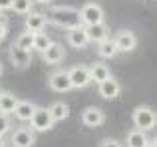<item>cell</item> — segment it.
I'll return each instance as SVG.
<instances>
[{
	"instance_id": "cell-1",
	"label": "cell",
	"mask_w": 157,
	"mask_h": 147,
	"mask_svg": "<svg viewBox=\"0 0 157 147\" xmlns=\"http://www.w3.org/2000/svg\"><path fill=\"white\" fill-rule=\"evenodd\" d=\"M46 18L56 28H64V30H72V28L82 26L80 12L74 6H52L50 12L46 14Z\"/></svg>"
},
{
	"instance_id": "cell-2",
	"label": "cell",
	"mask_w": 157,
	"mask_h": 147,
	"mask_svg": "<svg viewBox=\"0 0 157 147\" xmlns=\"http://www.w3.org/2000/svg\"><path fill=\"white\" fill-rule=\"evenodd\" d=\"M131 119H133L135 129H141L145 133L155 127V111L149 105H137L131 113Z\"/></svg>"
},
{
	"instance_id": "cell-3",
	"label": "cell",
	"mask_w": 157,
	"mask_h": 147,
	"mask_svg": "<svg viewBox=\"0 0 157 147\" xmlns=\"http://www.w3.org/2000/svg\"><path fill=\"white\" fill-rule=\"evenodd\" d=\"M80 22L82 26H92V24H101L105 20L104 8L98 2H86L84 6L80 8Z\"/></svg>"
},
{
	"instance_id": "cell-4",
	"label": "cell",
	"mask_w": 157,
	"mask_h": 147,
	"mask_svg": "<svg viewBox=\"0 0 157 147\" xmlns=\"http://www.w3.org/2000/svg\"><path fill=\"white\" fill-rule=\"evenodd\" d=\"M28 123H30L28 127L34 133H44V131H50L54 127V121H52L50 113H48V107H36L34 115H32V119Z\"/></svg>"
},
{
	"instance_id": "cell-5",
	"label": "cell",
	"mask_w": 157,
	"mask_h": 147,
	"mask_svg": "<svg viewBox=\"0 0 157 147\" xmlns=\"http://www.w3.org/2000/svg\"><path fill=\"white\" fill-rule=\"evenodd\" d=\"M111 40H113L117 52H121V54H129V52H133L135 46H137V38H135V34L131 30H127V28L119 30L117 34H115V38H111Z\"/></svg>"
},
{
	"instance_id": "cell-6",
	"label": "cell",
	"mask_w": 157,
	"mask_h": 147,
	"mask_svg": "<svg viewBox=\"0 0 157 147\" xmlns=\"http://www.w3.org/2000/svg\"><path fill=\"white\" fill-rule=\"evenodd\" d=\"M10 143H12V147H34L36 133L30 127H26V125H20V127H16L12 131Z\"/></svg>"
},
{
	"instance_id": "cell-7",
	"label": "cell",
	"mask_w": 157,
	"mask_h": 147,
	"mask_svg": "<svg viewBox=\"0 0 157 147\" xmlns=\"http://www.w3.org/2000/svg\"><path fill=\"white\" fill-rule=\"evenodd\" d=\"M68 76H70V81H72V89H84L90 85V72H88V66H82V64H78V66H72L68 70Z\"/></svg>"
},
{
	"instance_id": "cell-8",
	"label": "cell",
	"mask_w": 157,
	"mask_h": 147,
	"mask_svg": "<svg viewBox=\"0 0 157 147\" xmlns=\"http://www.w3.org/2000/svg\"><path fill=\"white\" fill-rule=\"evenodd\" d=\"M8 58H10L12 66H14L16 70H26V68L32 64V52L20 50L18 46L10 44V48H8Z\"/></svg>"
},
{
	"instance_id": "cell-9",
	"label": "cell",
	"mask_w": 157,
	"mask_h": 147,
	"mask_svg": "<svg viewBox=\"0 0 157 147\" xmlns=\"http://www.w3.org/2000/svg\"><path fill=\"white\" fill-rule=\"evenodd\" d=\"M48 85L50 89L58 93H66L72 89V81H70V76H68V70H58V72H52L50 77H48Z\"/></svg>"
},
{
	"instance_id": "cell-10",
	"label": "cell",
	"mask_w": 157,
	"mask_h": 147,
	"mask_svg": "<svg viewBox=\"0 0 157 147\" xmlns=\"http://www.w3.org/2000/svg\"><path fill=\"white\" fill-rule=\"evenodd\" d=\"M104 121H105V113L98 105H90L82 111V123L86 127H100V125H104Z\"/></svg>"
},
{
	"instance_id": "cell-11",
	"label": "cell",
	"mask_w": 157,
	"mask_h": 147,
	"mask_svg": "<svg viewBox=\"0 0 157 147\" xmlns=\"http://www.w3.org/2000/svg\"><path fill=\"white\" fill-rule=\"evenodd\" d=\"M64 58H66V50H64V46H62L60 42H52L50 46L42 52V60L46 64H50V66H58V64H62Z\"/></svg>"
},
{
	"instance_id": "cell-12",
	"label": "cell",
	"mask_w": 157,
	"mask_h": 147,
	"mask_svg": "<svg viewBox=\"0 0 157 147\" xmlns=\"http://www.w3.org/2000/svg\"><path fill=\"white\" fill-rule=\"evenodd\" d=\"M98 93H100L104 100H107V101L117 100L119 93H121V85H119V81L115 80V77H107L105 81L98 84Z\"/></svg>"
},
{
	"instance_id": "cell-13",
	"label": "cell",
	"mask_w": 157,
	"mask_h": 147,
	"mask_svg": "<svg viewBox=\"0 0 157 147\" xmlns=\"http://www.w3.org/2000/svg\"><path fill=\"white\" fill-rule=\"evenodd\" d=\"M86 30V38H88V42H101V40L109 38V28H107L105 22L101 24H92V26H84Z\"/></svg>"
},
{
	"instance_id": "cell-14",
	"label": "cell",
	"mask_w": 157,
	"mask_h": 147,
	"mask_svg": "<svg viewBox=\"0 0 157 147\" xmlns=\"http://www.w3.org/2000/svg\"><path fill=\"white\" fill-rule=\"evenodd\" d=\"M66 40H68V44L72 48H76V50H84L86 46H88V38H86V30L84 26H78V28H72V30H68V34H66Z\"/></svg>"
},
{
	"instance_id": "cell-15",
	"label": "cell",
	"mask_w": 157,
	"mask_h": 147,
	"mask_svg": "<svg viewBox=\"0 0 157 147\" xmlns=\"http://www.w3.org/2000/svg\"><path fill=\"white\" fill-rule=\"evenodd\" d=\"M46 24H48V18H46V14H42V12H30V14L26 16V30L32 32V34L44 32Z\"/></svg>"
},
{
	"instance_id": "cell-16",
	"label": "cell",
	"mask_w": 157,
	"mask_h": 147,
	"mask_svg": "<svg viewBox=\"0 0 157 147\" xmlns=\"http://www.w3.org/2000/svg\"><path fill=\"white\" fill-rule=\"evenodd\" d=\"M36 107H38V105H36L34 101H30V100L18 101V105H16V109H14L12 115H14L18 121H30L32 115H34V111H36Z\"/></svg>"
},
{
	"instance_id": "cell-17",
	"label": "cell",
	"mask_w": 157,
	"mask_h": 147,
	"mask_svg": "<svg viewBox=\"0 0 157 147\" xmlns=\"http://www.w3.org/2000/svg\"><path fill=\"white\" fill-rule=\"evenodd\" d=\"M88 72H90V80L96 81V84H101V81H105L107 77H111V70L104 62L92 64V68H88Z\"/></svg>"
},
{
	"instance_id": "cell-18",
	"label": "cell",
	"mask_w": 157,
	"mask_h": 147,
	"mask_svg": "<svg viewBox=\"0 0 157 147\" xmlns=\"http://www.w3.org/2000/svg\"><path fill=\"white\" fill-rule=\"evenodd\" d=\"M48 113H50L52 121L58 123V121H64L70 117V105L66 101H54V104L48 107Z\"/></svg>"
},
{
	"instance_id": "cell-19",
	"label": "cell",
	"mask_w": 157,
	"mask_h": 147,
	"mask_svg": "<svg viewBox=\"0 0 157 147\" xmlns=\"http://www.w3.org/2000/svg\"><path fill=\"white\" fill-rule=\"evenodd\" d=\"M149 141L151 139L147 137L145 131H141V129H131L125 137V147H145Z\"/></svg>"
},
{
	"instance_id": "cell-20",
	"label": "cell",
	"mask_w": 157,
	"mask_h": 147,
	"mask_svg": "<svg viewBox=\"0 0 157 147\" xmlns=\"http://www.w3.org/2000/svg\"><path fill=\"white\" fill-rule=\"evenodd\" d=\"M18 97L14 96V93H6L2 92V96H0V113H4V115L10 117L12 113H14L16 105H18Z\"/></svg>"
},
{
	"instance_id": "cell-21",
	"label": "cell",
	"mask_w": 157,
	"mask_h": 147,
	"mask_svg": "<svg viewBox=\"0 0 157 147\" xmlns=\"http://www.w3.org/2000/svg\"><path fill=\"white\" fill-rule=\"evenodd\" d=\"M115 54H117V48H115V44H113L111 38H105V40H101V42H98V56H100V58L109 60V58H113Z\"/></svg>"
},
{
	"instance_id": "cell-22",
	"label": "cell",
	"mask_w": 157,
	"mask_h": 147,
	"mask_svg": "<svg viewBox=\"0 0 157 147\" xmlns=\"http://www.w3.org/2000/svg\"><path fill=\"white\" fill-rule=\"evenodd\" d=\"M52 44V40H50V36L46 34V32H38V34H34V42H32V50H36V52H40L42 54L44 50H46L48 46Z\"/></svg>"
},
{
	"instance_id": "cell-23",
	"label": "cell",
	"mask_w": 157,
	"mask_h": 147,
	"mask_svg": "<svg viewBox=\"0 0 157 147\" xmlns=\"http://www.w3.org/2000/svg\"><path fill=\"white\" fill-rule=\"evenodd\" d=\"M32 42H34V34L28 30H24L22 34H18V38L14 40V46H18L20 50H28L32 52Z\"/></svg>"
},
{
	"instance_id": "cell-24",
	"label": "cell",
	"mask_w": 157,
	"mask_h": 147,
	"mask_svg": "<svg viewBox=\"0 0 157 147\" xmlns=\"http://www.w3.org/2000/svg\"><path fill=\"white\" fill-rule=\"evenodd\" d=\"M32 6H34V2L32 0H12L10 4V10L16 12V14H30L32 12Z\"/></svg>"
},
{
	"instance_id": "cell-25",
	"label": "cell",
	"mask_w": 157,
	"mask_h": 147,
	"mask_svg": "<svg viewBox=\"0 0 157 147\" xmlns=\"http://www.w3.org/2000/svg\"><path fill=\"white\" fill-rule=\"evenodd\" d=\"M10 117L4 115V113H0V137H4L8 131H10Z\"/></svg>"
},
{
	"instance_id": "cell-26",
	"label": "cell",
	"mask_w": 157,
	"mask_h": 147,
	"mask_svg": "<svg viewBox=\"0 0 157 147\" xmlns=\"http://www.w3.org/2000/svg\"><path fill=\"white\" fill-rule=\"evenodd\" d=\"M98 147H123L121 141H117V139H113V137H105V139H101L100 141V145Z\"/></svg>"
},
{
	"instance_id": "cell-27",
	"label": "cell",
	"mask_w": 157,
	"mask_h": 147,
	"mask_svg": "<svg viewBox=\"0 0 157 147\" xmlns=\"http://www.w3.org/2000/svg\"><path fill=\"white\" fill-rule=\"evenodd\" d=\"M8 34V24L4 22V20H0V40H4Z\"/></svg>"
},
{
	"instance_id": "cell-28",
	"label": "cell",
	"mask_w": 157,
	"mask_h": 147,
	"mask_svg": "<svg viewBox=\"0 0 157 147\" xmlns=\"http://www.w3.org/2000/svg\"><path fill=\"white\" fill-rule=\"evenodd\" d=\"M12 0H0V10H10Z\"/></svg>"
},
{
	"instance_id": "cell-29",
	"label": "cell",
	"mask_w": 157,
	"mask_h": 147,
	"mask_svg": "<svg viewBox=\"0 0 157 147\" xmlns=\"http://www.w3.org/2000/svg\"><path fill=\"white\" fill-rule=\"evenodd\" d=\"M32 2H38V4H50L52 0H32Z\"/></svg>"
},
{
	"instance_id": "cell-30",
	"label": "cell",
	"mask_w": 157,
	"mask_h": 147,
	"mask_svg": "<svg viewBox=\"0 0 157 147\" xmlns=\"http://www.w3.org/2000/svg\"><path fill=\"white\" fill-rule=\"evenodd\" d=\"M0 147H6V139L4 137H0Z\"/></svg>"
},
{
	"instance_id": "cell-31",
	"label": "cell",
	"mask_w": 157,
	"mask_h": 147,
	"mask_svg": "<svg viewBox=\"0 0 157 147\" xmlns=\"http://www.w3.org/2000/svg\"><path fill=\"white\" fill-rule=\"evenodd\" d=\"M145 147H155V141H149V143H147Z\"/></svg>"
},
{
	"instance_id": "cell-32",
	"label": "cell",
	"mask_w": 157,
	"mask_h": 147,
	"mask_svg": "<svg viewBox=\"0 0 157 147\" xmlns=\"http://www.w3.org/2000/svg\"><path fill=\"white\" fill-rule=\"evenodd\" d=\"M0 76H2V64H0Z\"/></svg>"
},
{
	"instance_id": "cell-33",
	"label": "cell",
	"mask_w": 157,
	"mask_h": 147,
	"mask_svg": "<svg viewBox=\"0 0 157 147\" xmlns=\"http://www.w3.org/2000/svg\"><path fill=\"white\" fill-rule=\"evenodd\" d=\"M0 96H2V89H0Z\"/></svg>"
}]
</instances>
